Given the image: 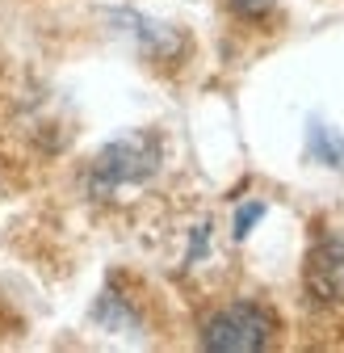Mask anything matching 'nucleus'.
<instances>
[{
	"label": "nucleus",
	"mask_w": 344,
	"mask_h": 353,
	"mask_svg": "<svg viewBox=\"0 0 344 353\" xmlns=\"http://www.w3.org/2000/svg\"><path fill=\"white\" fill-rule=\"evenodd\" d=\"M311 152H315L323 164H340V148H336V139L327 135L323 126H311Z\"/></svg>",
	"instance_id": "nucleus-7"
},
{
	"label": "nucleus",
	"mask_w": 344,
	"mask_h": 353,
	"mask_svg": "<svg viewBox=\"0 0 344 353\" xmlns=\"http://www.w3.org/2000/svg\"><path fill=\"white\" fill-rule=\"evenodd\" d=\"M261 219H265V202H261V198H256V202H244V206L235 210V228H231V236H235V240H248V232L261 223Z\"/></svg>",
	"instance_id": "nucleus-5"
},
{
	"label": "nucleus",
	"mask_w": 344,
	"mask_h": 353,
	"mask_svg": "<svg viewBox=\"0 0 344 353\" xmlns=\"http://www.w3.org/2000/svg\"><path fill=\"white\" fill-rule=\"evenodd\" d=\"M160 135L151 130H131L114 143H105L93 164H89V194L93 198H118L122 190H135L151 181V172L160 168Z\"/></svg>",
	"instance_id": "nucleus-1"
},
{
	"label": "nucleus",
	"mask_w": 344,
	"mask_h": 353,
	"mask_svg": "<svg viewBox=\"0 0 344 353\" xmlns=\"http://www.w3.org/2000/svg\"><path fill=\"white\" fill-rule=\"evenodd\" d=\"M307 294L315 303H344V236L319 232L307 248Z\"/></svg>",
	"instance_id": "nucleus-3"
},
{
	"label": "nucleus",
	"mask_w": 344,
	"mask_h": 353,
	"mask_svg": "<svg viewBox=\"0 0 344 353\" xmlns=\"http://www.w3.org/2000/svg\"><path fill=\"white\" fill-rule=\"evenodd\" d=\"M97 324L101 328H109V332H126V328H139V320H135V312L126 307L122 299H114V294H101L97 299Z\"/></svg>",
	"instance_id": "nucleus-4"
},
{
	"label": "nucleus",
	"mask_w": 344,
	"mask_h": 353,
	"mask_svg": "<svg viewBox=\"0 0 344 353\" xmlns=\"http://www.w3.org/2000/svg\"><path fill=\"white\" fill-rule=\"evenodd\" d=\"M227 9L239 17V21H261L277 9V0H227Z\"/></svg>",
	"instance_id": "nucleus-6"
},
{
	"label": "nucleus",
	"mask_w": 344,
	"mask_h": 353,
	"mask_svg": "<svg viewBox=\"0 0 344 353\" xmlns=\"http://www.w3.org/2000/svg\"><path fill=\"white\" fill-rule=\"evenodd\" d=\"M277 332V320L265 303H227L219 307L206 324H202V349L210 353H252V349H269Z\"/></svg>",
	"instance_id": "nucleus-2"
}]
</instances>
